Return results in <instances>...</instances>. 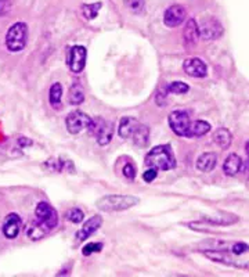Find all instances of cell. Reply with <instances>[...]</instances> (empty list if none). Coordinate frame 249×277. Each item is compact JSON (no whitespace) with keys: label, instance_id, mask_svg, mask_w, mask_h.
Segmentation results:
<instances>
[{"label":"cell","instance_id":"cell-1","mask_svg":"<svg viewBox=\"0 0 249 277\" xmlns=\"http://www.w3.org/2000/svg\"><path fill=\"white\" fill-rule=\"evenodd\" d=\"M146 165L156 171H171L176 168V159L172 154L169 144H162L154 147L146 157Z\"/></svg>","mask_w":249,"mask_h":277},{"label":"cell","instance_id":"cell-2","mask_svg":"<svg viewBox=\"0 0 249 277\" xmlns=\"http://www.w3.org/2000/svg\"><path fill=\"white\" fill-rule=\"evenodd\" d=\"M138 204L137 197L133 196H118V194H111L105 196L96 202V207L104 212H119L129 208L134 207Z\"/></svg>","mask_w":249,"mask_h":277},{"label":"cell","instance_id":"cell-3","mask_svg":"<svg viewBox=\"0 0 249 277\" xmlns=\"http://www.w3.org/2000/svg\"><path fill=\"white\" fill-rule=\"evenodd\" d=\"M28 28L24 22H16L6 35V46L10 52H21L26 44Z\"/></svg>","mask_w":249,"mask_h":277},{"label":"cell","instance_id":"cell-4","mask_svg":"<svg viewBox=\"0 0 249 277\" xmlns=\"http://www.w3.org/2000/svg\"><path fill=\"white\" fill-rule=\"evenodd\" d=\"M169 126L171 129L180 138H190V115L184 110H176L169 115Z\"/></svg>","mask_w":249,"mask_h":277},{"label":"cell","instance_id":"cell-5","mask_svg":"<svg viewBox=\"0 0 249 277\" xmlns=\"http://www.w3.org/2000/svg\"><path fill=\"white\" fill-rule=\"evenodd\" d=\"M93 119L83 114L82 111H72L68 114L65 123H67V129L71 135H79L82 130L89 129L92 126Z\"/></svg>","mask_w":249,"mask_h":277},{"label":"cell","instance_id":"cell-6","mask_svg":"<svg viewBox=\"0 0 249 277\" xmlns=\"http://www.w3.org/2000/svg\"><path fill=\"white\" fill-rule=\"evenodd\" d=\"M92 133L96 135V140L100 146H107L111 141L114 135V126L111 122L104 121L103 118H98L97 121L92 122V126L89 128Z\"/></svg>","mask_w":249,"mask_h":277},{"label":"cell","instance_id":"cell-7","mask_svg":"<svg viewBox=\"0 0 249 277\" xmlns=\"http://www.w3.org/2000/svg\"><path fill=\"white\" fill-rule=\"evenodd\" d=\"M86 47L83 46H72L69 49L68 57H67V64L69 69L75 74H79L85 69L86 65Z\"/></svg>","mask_w":249,"mask_h":277},{"label":"cell","instance_id":"cell-8","mask_svg":"<svg viewBox=\"0 0 249 277\" xmlns=\"http://www.w3.org/2000/svg\"><path fill=\"white\" fill-rule=\"evenodd\" d=\"M35 214H36V219H38V220L43 222L44 225L49 226L52 230L57 226V223H58V215H57L56 209H54L50 204L44 202V201L39 202V204L36 205Z\"/></svg>","mask_w":249,"mask_h":277},{"label":"cell","instance_id":"cell-9","mask_svg":"<svg viewBox=\"0 0 249 277\" xmlns=\"http://www.w3.org/2000/svg\"><path fill=\"white\" fill-rule=\"evenodd\" d=\"M198 29H199V35L208 40L217 39L223 34V28L220 25V22L215 18H208L206 21H202Z\"/></svg>","mask_w":249,"mask_h":277},{"label":"cell","instance_id":"cell-10","mask_svg":"<svg viewBox=\"0 0 249 277\" xmlns=\"http://www.w3.org/2000/svg\"><path fill=\"white\" fill-rule=\"evenodd\" d=\"M186 20V9L180 6V4H174L171 6L169 9L166 10L165 13V25L169 26V28H174V26H179Z\"/></svg>","mask_w":249,"mask_h":277},{"label":"cell","instance_id":"cell-11","mask_svg":"<svg viewBox=\"0 0 249 277\" xmlns=\"http://www.w3.org/2000/svg\"><path fill=\"white\" fill-rule=\"evenodd\" d=\"M183 68L186 71V74H189L190 77L194 78H205L208 74L206 64L201 59H190L184 61Z\"/></svg>","mask_w":249,"mask_h":277},{"label":"cell","instance_id":"cell-12","mask_svg":"<svg viewBox=\"0 0 249 277\" xmlns=\"http://www.w3.org/2000/svg\"><path fill=\"white\" fill-rule=\"evenodd\" d=\"M101 225H103V219H101V217H98V215L92 217L89 220L85 222V225L82 226V229L77 232V238L79 241H85V240L89 238L95 232H97Z\"/></svg>","mask_w":249,"mask_h":277},{"label":"cell","instance_id":"cell-13","mask_svg":"<svg viewBox=\"0 0 249 277\" xmlns=\"http://www.w3.org/2000/svg\"><path fill=\"white\" fill-rule=\"evenodd\" d=\"M21 218L17 214H10L3 225V233L7 238H16L21 230Z\"/></svg>","mask_w":249,"mask_h":277},{"label":"cell","instance_id":"cell-14","mask_svg":"<svg viewBox=\"0 0 249 277\" xmlns=\"http://www.w3.org/2000/svg\"><path fill=\"white\" fill-rule=\"evenodd\" d=\"M205 223H211V225H216V226H229L235 223L238 220V218L232 214H227V212H217L215 215L212 217H206L205 218Z\"/></svg>","mask_w":249,"mask_h":277},{"label":"cell","instance_id":"cell-15","mask_svg":"<svg viewBox=\"0 0 249 277\" xmlns=\"http://www.w3.org/2000/svg\"><path fill=\"white\" fill-rule=\"evenodd\" d=\"M241 168H242V159L235 153H232L226 158L223 164V171L227 176H235L241 171Z\"/></svg>","mask_w":249,"mask_h":277},{"label":"cell","instance_id":"cell-16","mask_svg":"<svg viewBox=\"0 0 249 277\" xmlns=\"http://www.w3.org/2000/svg\"><path fill=\"white\" fill-rule=\"evenodd\" d=\"M49 232H52V229L49 227L47 225H44L43 222H40V220H35L32 226L28 229V237L31 238V240H34V241H38V240H40V238H43L46 234L49 233Z\"/></svg>","mask_w":249,"mask_h":277},{"label":"cell","instance_id":"cell-17","mask_svg":"<svg viewBox=\"0 0 249 277\" xmlns=\"http://www.w3.org/2000/svg\"><path fill=\"white\" fill-rule=\"evenodd\" d=\"M132 138H133V143L137 147H146L148 141H150V129H148V126L138 123L134 132H133V135H132Z\"/></svg>","mask_w":249,"mask_h":277},{"label":"cell","instance_id":"cell-18","mask_svg":"<svg viewBox=\"0 0 249 277\" xmlns=\"http://www.w3.org/2000/svg\"><path fill=\"white\" fill-rule=\"evenodd\" d=\"M138 123L136 121V118H132V117H123L119 122V129H118V133H119L120 138H132L133 132L136 129Z\"/></svg>","mask_w":249,"mask_h":277},{"label":"cell","instance_id":"cell-19","mask_svg":"<svg viewBox=\"0 0 249 277\" xmlns=\"http://www.w3.org/2000/svg\"><path fill=\"white\" fill-rule=\"evenodd\" d=\"M217 156L215 153H204L197 159V168L202 172H211L216 166Z\"/></svg>","mask_w":249,"mask_h":277},{"label":"cell","instance_id":"cell-20","mask_svg":"<svg viewBox=\"0 0 249 277\" xmlns=\"http://www.w3.org/2000/svg\"><path fill=\"white\" fill-rule=\"evenodd\" d=\"M213 141H215L216 146H219L222 150H226V148L230 147L232 141V136L231 133H230V130L226 129V128H220V129L216 130L215 133H213Z\"/></svg>","mask_w":249,"mask_h":277},{"label":"cell","instance_id":"cell-21","mask_svg":"<svg viewBox=\"0 0 249 277\" xmlns=\"http://www.w3.org/2000/svg\"><path fill=\"white\" fill-rule=\"evenodd\" d=\"M198 38H199V29H198L197 22L194 20H189L187 25L184 28V40L187 44H197Z\"/></svg>","mask_w":249,"mask_h":277},{"label":"cell","instance_id":"cell-22","mask_svg":"<svg viewBox=\"0 0 249 277\" xmlns=\"http://www.w3.org/2000/svg\"><path fill=\"white\" fill-rule=\"evenodd\" d=\"M211 130V125L206 121H195L194 123H191L190 126V138H201L205 136L206 133Z\"/></svg>","mask_w":249,"mask_h":277},{"label":"cell","instance_id":"cell-23","mask_svg":"<svg viewBox=\"0 0 249 277\" xmlns=\"http://www.w3.org/2000/svg\"><path fill=\"white\" fill-rule=\"evenodd\" d=\"M69 103L71 104H82L85 100V92H83V87L80 86V83H74L71 89H69Z\"/></svg>","mask_w":249,"mask_h":277},{"label":"cell","instance_id":"cell-24","mask_svg":"<svg viewBox=\"0 0 249 277\" xmlns=\"http://www.w3.org/2000/svg\"><path fill=\"white\" fill-rule=\"evenodd\" d=\"M61 96H62V86L60 83H54L50 87V95H49V100H50V104L53 107H56V108L60 107Z\"/></svg>","mask_w":249,"mask_h":277},{"label":"cell","instance_id":"cell-25","mask_svg":"<svg viewBox=\"0 0 249 277\" xmlns=\"http://www.w3.org/2000/svg\"><path fill=\"white\" fill-rule=\"evenodd\" d=\"M205 255L209 259L215 260V262H220V263H226V265H232V263H234L231 258H230V255H226L223 252L206 251Z\"/></svg>","mask_w":249,"mask_h":277},{"label":"cell","instance_id":"cell-26","mask_svg":"<svg viewBox=\"0 0 249 277\" xmlns=\"http://www.w3.org/2000/svg\"><path fill=\"white\" fill-rule=\"evenodd\" d=\"M100 9H101V3H93V4H85L82 7V11H83V16L87 20H93V18L97 17Z\"/></svg>","mask_w":249,"mask_h":277},{"label":"cell","instance_id":"cell-27","mask_svg":"<svg viewBox=\"0 0 249 277\" xmlns=\"http://www.w3.org/2000/svg\"><path fill=\"white\" fill-rule=\"evenodd\" d=\"M123 3L134 14H140L144 11V0H123Z\"/></svg>","mask_w":249,"mask_h":277},{"label":"cell","instance_id":"cell-28","mask_svg":"<svg viewBox=\"0 0 249 277\" xmlns=\"http://www.w3.org/2000/svg\"><path fill=\"white\" fill-rule=\"evenodd\" d=\"M189 85L184 82H173L168 86V92L169 93H174V95H184L189 92Z\"/></svg>","mask_w":249,"mask_h":277},{"label":"cell","instance_id":"cell-29","mask_svg":"<svg viewBox=\"0 0 249 277\" xmlns=\"http://www.w3.org/2000/svg\"><path fill=\"white\" fill-rule=\"evenodd\" d=\"M101 250H103V244H101V242H90V244H86V245L83 247L82 254H83L85 257H89V255H92V254H95V252H100Z\"/></svg>","mask_w":249,"mask_h":277},{"label":"cell","instance_id":"cell-30","mask_svg":"<svg viewBox=\"0 0 249 277\" xmlns=\"http://www.w3.org/2000/svg\"><path fill=\"white\" fill-rule=\"evenodd\" d=\"M83 212L79 209V208H74V209H71L68 214V219L69 222H72V223H80L82 220H83Z\"/></svg>","mask_w":249,"mask_h":277},{"label":"cell","instance_id":"cell-31","mask_svg":"<svg viewBox=\"0 0 249 277\" xmlns=\"http://www.w3.org/2000/svg\"><path fill=\"white\" fill-rule=\"evenodd\" d=\"M123 175H125V178H128L129 180H134V178H136V168H134V165H125V166H123Z\"/></svg>","mask_w":249,"mask_h":277},{"label":"cell","instance_id":"cell-32","mask_svg":"<svg viewBox=\"0 0 249 277\" xmlns=\"http://www.w3.org/2000/svg\"><path fill=\"white\" fill-rule=\"evenodd\" d=\"M248 250H249L248 244H245V242H235L231 248V251L234 255H242L244 252H247Z\"/></svg>","mask_w":249,"mask_h":277},{"label":"cell","instance_id":"cell-33","mask_svg":"<svg viewBox=\"0 0 249 277\" xmlns=\"http://www.w3.org/2000/svg\"><path fill=\"white\" fill-rule=\"evenodd\" d=\"M156 169H154V168H148L146 172H144V175H143V179L146 180L147 183L153 182V180H155V178H156Z\"/></svg>","mask_w":249,"mask_h":277},{"label":"cell","instance_id":"cell-34","mask_svg":"<svg viewBox=\"0 0 249 277\" xmlns=\"http://www.w3.org/2000/svg\"><path fill=\"white\" fill-rule=\"evenodd\" d=\"M11 10V1L10 0H0V16H6Z\"/></svg>","mask_w":249,"mask_h":277},{"label":"cell","instance_id":"cell-35","mask_svg":"<svg viewBox=\"0 0 249 277\" xmlns=\"http://www.w3.org/2000/svg\"><path fill=\"white\" fill-rule=\"evenodd\" d=\"M245 150H247V154H248V158H249V141L247 143V147H245Z\"/></svg>","mask_w":249,"mask_h":277},{"label":"cell","instance_id":"cell-36","mask_svg":"<svg viewBox=\"0 0 249 277\" xmlns=\"http://www.w3.org/2000/svg\"><path fill=\"white\" fill-rule=\"evenodd\" d=\"M247 173H248V179H249V164L248 166H247Z\"/></svg>","mask_w":249,"mask_h":277}]
</instances>
